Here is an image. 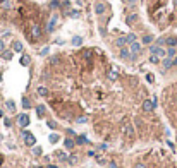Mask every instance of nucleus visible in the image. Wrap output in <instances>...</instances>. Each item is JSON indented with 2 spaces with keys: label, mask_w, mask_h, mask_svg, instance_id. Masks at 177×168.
<instances>
[{
  "label": "nucleus",
  "mask_w": 177,
  "mask_h": 168,
  "mask_svg": "<svg viewBox=\"0 0 177 168\" xmlns=\"http://www.w3.org/2000/svg\"><path fill=\"white\" fill-rule=\"evenodd\" d=\"M40 35H41L40 26H38V24H33V28H31V36L36 40V38H40Z\"/></svg>",
  "instance_id": "nucleus-11"
},
{
  "label": "nucleus",
  "mask_w": 177,
  "mask_h": 168,
  "mask_svg": "<svg viewBox=\"0 0 177 168\" xmlns=\"http://www.w3.org/2000/svg\"><path fill=\"white\" fill-rule=\"evenodd\" d=\"M22 108H24V110L31 108V101H29L28 98H22Z\"/></svg>",
  "instance_id": "nucleus-26"
},
{
  "label": "nucleus",
  "mask_w": 177,
  "mask_h": 168,
  "mask_svg": "<svg viewBox=\"0 0 177 168\" xmlns=\"http://www.w3.org/2000/svg\"><path fill=\"white\" fill-rule=\"evenodd\" d=\"M124 134H126L129 139H132V137H134V127L131 125V124H126V125H124Z\"/></svg>",
  "instance_id": "nucleus-10"
},
{
  "label": "nucleus",
  "mask_w": 177,
  "mask_h": 168,
  "mask_svg": "<svg viewBox=\"0 0 177 168\" xmlns=\"http://www.w3.org/2000/svg\"><path fill=\"white\" fill-rule=\"evenodd\" d=\"M48 127H50V129H55L57 125H55V122H52V120H50V122H48Z\"/></svg>",
  "instance_id": "nucleus-45"
},
{
  "label": "nucleus",
  "mask_w": 177,
  "mask_h": 168,
  "mask_svg": "<svg viewBox=\"0 0 177 168\" xmlns=\"http://www.w3.org/2000/svg\"><path fill=\"white\" fill-rule=\"evenodd\" d=\"M21 65H29V57H28V55L21 57Z\"/></svg>",
  "instance_id": "nucleus-28"
},
{
  "label": "nucleus",
  "mask_w": 177,
  "mask_h": 168,
  "mask_svg": "<svg viewBox=\"0 0 177 168\" xmlns=\"http://www.w3.org/2000/svg\"><path fill=\"white\" fill-rule=\"evenodd\" d=\"M132 168H146V165H144V163H136Z\"/></svg>",
  "instance_id": "nucleus-41"
},
{
  "label": "nucleus",
  "mask_w": 177,
  "mask_h": 168,
  "mask_svg": "<svg viewBox=\"0 0 177 168\" xmlns=\"http://www.w3.org/2000/svg\"><path fill=\"white\" fill-rule=\"evenodd\" d=\"M36 113H38V117H43V115H45V106L38 105V106H36Z\"/></svg>",
  "instance_id": "nucleus-24"
},
{
  "label": "nucleus",
  "mask_w": 177,
  "mask_h": 168,
  "mask_svg": "<svg viewBox=\"0 0 177 168\" xmlns=\"http://www.w3.org/2000/svg\"><path fill=\"white\" fill-rule=\"evenodd\" d=\"M55 156H57L60 161H67V156H65V153H64V151H57V153H55Z\"/></svg>",
  "instance_id": "nucleus-23"
},
{
  "label": "nucleus",
  "mask_w": 177,
  "mask_h": 168,
  "mask_svg": "<svg viewBox=\"0 0 177 168\" xmlns=\"http://www.w3.org/2000/svg\"><path fill=\"white\" fill-rule=\"evenodd\" d=\"M12 50H14V52H17V53H21V52L24 50V46H22V43H21V41H14L12 43Z\"/></svg>",
  "instance_id": "nucleus-14"
},
{
  "label": "nucleus",
  "mask_w": 177,
  "mask_h": 168,
  "mask_svg": "<svg viewBox=\"0 0 177 168\" xmlns=\"http://www.w3.org/2000/svg\"><path fill=\"white\" fill-rule=\"evenodd\" d=\"M0 81H2V74H0Z\"/></svg>",
  "instance_id": "nucleus-50"
},
{
  "label": "nucleus",
  "mask_w": 177,
  "mask_h": 168,
  "mask_svg": "<svg viewBox=\"0 0 177 168\" xmlns=\"http://www.w3.org/2000/svg\"><path fill=\"white\" fill-rule=\"evenodd\" d=\"M64 146L67 147V149H72V147L76 146V141H72L71 137H67V139L64 141Z\"/></svg>",
  "instance_id": "nucleus-16"
},
{
  "label": "nucleus",
  "mask_w": 177,
  "mask_h": 168,
  "mask_svg": "<svg viewBox=\"0 0 177 168\" xmlns=\"http://www.w3.org/2000/svg\"><path fill=\"white\" fill-rule=\"evenodd\" d=\"M22 137H24V144L29 147H33L36 144V139H34V136L31 132H22Z\"/></svg>",
  "instance_id": "nucleus-5"
},
{
  "label": "nucleus",
  "mask_w": 177,
  "mask_h": 168,
  "mask_svg": "<svg viewBox=\"0 0 177 168\" xmlns=\"http://www.w3.org/2000/svg\"><path fill=\"white\" fill-rule=\"evenodd\" d=\"M153 79H155V77L151 76V74H148V76H146V81H148V83H153Z\"/></svg>",
  "instance_id": "nucleus-44"
},
{
  "label": "nucleus",
  "mask_w": 177,
  "mask_h": 168,
  "mask_svg": "<svg viewBox=\"0 0 177 168\" xmlns=\"http://www.w3.org/2000/svg\"><path fill=\"white\" fill-rule=\"evenodd\" d=\"M151 41H153V36H150V35H146L143 38V43H146V45H150Z\"/></svg>",
  "instance_id": "nucleus-31"
},
{
  "label": "nucleus",
  "mask_w": 177,
  "mask_h": 168,
  "mask_svg": "<svg viewBox=\"0 0 177 168\" xmlns=\"http://www.w3.org/2000/svg\"><path fill=\"white\" fill-rule=\"evenodd\" d=\"M38 94H41V96H47L48 89H47V88H43V86H40V88H38Z\"/></svg>",
  "instance_id": "nucleus-29"
},
{
  "label": "nucleus",
  "mask_w": 177,
  "mask_h": 168,
  "mask_svg": "<svg viewBox=\"0 0 177 168\" xmlns=\"http://www.w3.org/2000/svg\"><path fill=\"white\" fill-rule=\"evenodd\" d=\"M71 43H72V46H81V45H83V38H81V36H74Z\"/></svg>",
  "instance_id": "nucleus-18"
},
{
  "label": "nucleus",
  "mask_w": 177,
  "mask_h": 168,
  "mask_svg": "<svg viewBox=\"0 0 177 168\" xmlns=\"http://www.w3.org/2000/svg\"><path fill=\"white\" fill-rule=\"evenodd\" d=\"M2 58H4V60H10V58H12V52L4 50V52H2Z\"/></svg>",
  "instance_id": "nucleus-22"
},
{
  "label": "nucleus",
  "mask_w": 177,
  "mask_h": 168,
  "mask_svg": "<svg viewBox=\"0 0 177 168\" xmlns=\"http://www.w3.org/2000/svg\"><path fill=\"white\" fill-rule=\"evenodd\" d=\"M86 142H88V139H86L84 136H79V137L76 139V144H86Z\"/></svg>",
  "instance_id": "nucleus-27"
},
{
  "label": "nucleus",
  "mask_w": 177,
  "mask_h": 168,
  "mask_svg": "<svg viewBox=\"0 0 177 168\" xmlns=\"http://www.w3.org/2000/svg\"><path fill=\"white\" fill-rule=\"evenodd\" d=\"M71 17H79V10H74V12H71Z\"/></svg>",
  "instance_id": "nucleus-42"
},
{
  "label": "nucleus",
  "mask_w": 177,
  "mask_h": 168,
  "mask_svg": "<svg viewBox=\"0 0 177 168\" xmlns=\"http://www.w3.org/2000/svg\"><path fill=\"white\" fill-rule=\"evenodd\" d=\"M115 45H117V46H119V48H124V46L127 45V41H126V36H122V38H117Z\"/></svg>",
  "instance_id": "nucleus-17"
},
{
  "label": "nucleus",
  "mask_w": 177,
  "mask_h": 168,
  "mask_svg": "<svg viewBox=\"0 0 177 168\" xmlns=\"http://www.w3.org/2000/svg\"><path fill=\"white\" fill-rule=\"evenodd\" d=\"M105 10H107V4H103V2H96L95 4V12L98 15H103Z\"/></svg>",
  "instance_id": "nucleus-8"
},
{
  "label": "nucleus",
  "mask_w": 177,
  "mask_h": 168,
  "mask_svg": "<svg viewBox=\"0 0 177 168\" xmlns=\"http://www.w3.org/2000/svg\"><path fill=\"white\" fill-rule=\"evenodd\" d=\"M86 117H79V119H77V124H86Z\"/></svg>",
  "instance_id": "nucleus-39"
},
{
  "label": "nucleus",
  "mask_w": 177,
  "mask_h": 168,
  "mask_svg": "<svg viewBox=\"0 0 177 168\" xmlns=\"http://www.w3.org/2000/svg\"><path fill=\"white\" fill-rule=\"evenodd\" d=\"M126 2H127V5H129V7H134L139 0H126Z\"/></svg>",
  "instance_id": "nucleus-34"
},
{
  "label": "nucleus",
  "mask_w": 177,
  "mask_h": 168,
  "mask_svg": "<svg viewBox=\"0 0 177 168\" xmlns=\"http://www.w3.org/2000/svg\"><path fill=\"white\" fill-rule=\"evenodd\" d=\"M119 55H120L122 60H131V58H132V53H131V50L127 48V46H124V48L119 50Z\"/></svg>",
  "instance_id": "nucleus-6"
},
{
  "label": "nucleus",
  "mask_w": 177,
  "mask_h": 168,
  "mask_svg": "<svg viewBox=\"0 0 177 168\" xmlns=\"http://www.w3.org/2000/svg\"><path fill=\"white\" fill-rule=\"evenodd\" d=\"M136 21H138V14H131L126 17V24H129V26H132Z\"/></svg>",
  "instance_id": "nucleus-13"
},
{
  "label": "nucleus",
  "mask_w": 177,
  "mask_h": 168,
  "mask_svg": "<svg viewBox=\"0 0 177 168\" xmlns=\"http://www.w3.org/2000/svg\"><path fill=\"white\" fill-rule=\"evenodd\" d=\"M169 105H170V110H172V115L176 119V124H177V84L172 88L170 94H169Z\"/></svg>",
  "instance_id": "nucleus-2"
},
{
  "label": "nucleus",
  "mask_w": 177,
  "mask_h": 168,
  "mask_svg": "<svg viewBox=\"0 0 177 168\" xmlns=\"http://www.w3.org/2000/svg\"><path fill=\"white\" fill-rule=\"evenodd\" d=\"M5 50V43H4V40H0V53Z\"/></svg>",
  "instance_id": "nucleus-40"
},
{
  "label": "nucleus",
  "mask_w": 177,
  "mask_h": 168,
  "mask_svg": "<svg viewBox=\"0 0 177 168\" xmlns=\"http://www.w3.org/2000/svg\"><path fill=\"white\" fill-rule=\"evenodd\" d=\"M59 5H60V2H59V0H52V4H50V7H52V9L59 7Z\"/></svg>",
  "instance_id": "nucleus-35"
},
{
  "label": "nucleus",
  "mask_w": 177,
  "mask_h": 168,
  "mask_svg": "<svg viewBox=\"0 0 177 168\" xmlns=\"http://www.w3.org/2000/svg\"><path fill=\"white\" fill-rule=\"evenodd\" d=\"M4 124H5V127H10V120L5 119V120H4Z\"/></svg>",
  "instance_id": "nucleus-46"
},
{
  "label": "nucleus",
  "mask_w": 177,
  "mask_h": 168,
  "mask_svg": "<svg viewBox=\"0 0 177 168\" xmlns=\"http://www.w3.org/2000/svg\"><path fill=\"white\" fill-rule=\"evenodd\" d=\"M165 43H167V46H177V38L176 36H167Z\"/></svg>",
  "instance_id": "nucleus-12"
},
{
  "label": "nucleus",
  "mask_w": 177,
  "mask_h": 168,
  "mask_svg": "<svg viewBox=\"0 0 177 168\" xmlns=\"http://www.w3.org/2000/svg\"><path fill=\"white\" fill-rule=\"evenodd\" d=\"M155 19L160 22H174L177 21V0H151Z\"/></svg>",
  "instance_id": "nucleus-1"
},
{
  "label": "nucleus",
  "mask_w": 177,
  "mask_h": 168,
  "mask_svg": "<svg viewBox=\"0 0 177 168\" xmlns=\"http://www.w3.org/2000/svg\"><path fill=\"white\" fill-rule=\"evenodd\" d=\"M67 134H69V136H76V132L72 130V129H69V130H67Z\"/></svg>",
  "instance_id": "nucleus-47"
},
{
  "label": "nucleus",
  "mask_w": 177,
  "mask_h": 168,
  "mask_svg": "<svg viewBox=\"0 0 177 168\" xmlns=\"http://www.w3.org/2000/svg\"><path fill=\"white\" fill-rule=\"evenodd\" d=\"M129 50H131V53H132V58H131V60H132V62H134V60H136L138 57L141 55V43L139 41H134V43H131L129 45Z\"/></svg>",
  "instance_id": "nucleus-3"
},
{
  "label": "nucleus",
  "mask_w": 177,
  "mask_h": 168,
  "mask_svg": "<svg viewBox=\"0 0 177 168\" xmlns=\"http://www.w3.org/2000/svg\"><path fill=\"white\" fill-rule=\"evenodd\" d=\"M59 139H60V136H59V134H50V136H48V141H50L52 144L59 142Z\"/></svg>",
  "instance_id": "nucleus-20"
},
{
  "label": "nucleus",
  "mask_w": 177,
  "mask_h": 168,
  "mask_svg": "<svg viewBox=\"0 0 177 168\" xmlns=\"http://www.w3.org/2000/svg\"><path fill=\"white\" fill-rule=\"evenodd\" d=\"M17 124H19L21 127H28V125H29V115L21 113L19 117H17Z\"/></svg>",
  "instance_id": "nucleus-7"
},
{
  "label": "nucleus",
  "mask_w": 177,
  "mask_h": 168,
  "mask_svg": "<svg viewBox=\"0 0 177 168\" xmlns=\"http://www.w3.org/2000/svg\"><path fill=\"white\" fill-rule=\"evenodd\" d=\"M117 77H119V72H117V69L114 67V69H112V70L109 72V79H112V81H115Z\"/></svg>",
  "instance_id": "nucleus-21"
},
{
  "label": "nucleus",
  "mask_w": 177,
  "mask_h": 168,
  "mask_svg": "<svg viewBox=\"0 0 177 168\" xmlns=\"http://www.w3.org/2000/svg\"><path fill=\"white\" fill-rule=\"evenodd\" d=\"M57 22H59V17H57V15L54 14L52 17H50V21H48V26H47V29L50 31V33H52V31L55 29V26H57Z\"/></svg>",
  "instance_id": "nucleus-9"
},
{
  "label": "nucleus",
  "mask_w": 177,
  "mask_h": 168,
  "mask_svg": "<svg viewBox=\"0 0 177 168\" xmlns=\"http://www.w3.org/2000/svg\"><path fill=\"white\" fill-rule=\"evenodd\" d=\"M67 161L71 163V165H76V163H77V156H76V154H72L71 158H67Z\"/></svg>",
  "instance_id": "nucleus-32"
},
{
  "label": "nucleus",
  "mask_w": 177,
  "mask_h": 168,
  "mask_svg": "<svg viewBox=\"0 0 177 168\" xmlns=\"http://www.w3.org/2000/svg\"><path fill=\"white\" fill-rule=\"evenodd\" d=\"M150 62H151V63H160V57H157V55H150Z\"/></svg>",
  "instance_id": "nucleus-30"
},
{
  "label": "nucleus",
  "mask_w": 177,
  "mask_h": 168,
  "mask_svg": "<svg viewBox=\"0 0 177 168\" xmlns=\"http://www.w3.org/2000/svg\"><path fill=\"white\" fill-rule=\"evenodd\" d=\"M7 108H9V110H10V112H14V110H16V103H14L12 99H7Z\"/></svg>",
  "instance_id": "nucleus-25"
},
{
  "label": "nucleus",
  "mask_w": 177,
  "mask_h": 168,
  "mask_svg": "<svg viewBox=\"0 0 177 168\" xmlns=\"http://www.w3.org/2000/svg\"><path fill=\"white\" fill-rule=\"evenodd\" d=\"M0 7L4 9V10H9V9L12 7V2H10V0H2V2H0Z\"/></svg>",
  "instance_id": "nucleus-15"
},
{
  "label": "nucleus",
  "mask_w": 177,
  "mask_h": 168,
  "mask_svg": "<svg viewBox=\"0 0 177 168\" xmlns=\"http://www.w3.org/2000/svg\"><path fill=\"white\" fill-rule=\"evenodd\" d=\"M109 168H119V167H117L115 161H110V163H109Z\"/></svg>",
  "instance_id": "nucleus-43"
},
{
  "label": "nucleus",
  "mask_w": 177,
  "mask_h": 168,
  "mask_svg": "<svg viewBox=\"0 0 177 168\" xmlns=\"http://www.w3.org/2000/svg\"><path fill=\"white\" fill-rule=\"evenodd\" d=\"M150 53L151 55L160 57V58H164V57H167V50H165L164 46H158V45H151L150 46Z\"/></svg>",
  "instance_id": "nucleus-4"
},
{
  "label": "nucleus",
  "mask_w": 177,
  "mask_h": 168,
  "mask_svg": "<svg viewBox=\"0 0 177 168\" xmlns=\"http://www.w3.org/2000/svg\"><path fill=\"white\" fill-rule=\"evenodd\" d=\"M84 58H86V60H89V58H91V52H89V50H86V52H84Z\"/></svg>",
  "instance_id": "nucleus-38"
},
{
  "label": "nucleus",
  "mask_w": 177,
  "mask_h": 168,
  "mask_svg": "<svg viewBox=\"0 0 177 168\" xmlns=\"http://www.w3.org/2000/svg\"><path fill=\"white\" fill-rule=\"evenodd\" d=\"M48 52H50V48H48V46H45V48L40 52V55H41V57H43V55H48Z\"/></svg>",
  "instance_id": "nucleus-36"
},
{
  "label": "nucleus",
  "mask_w": 177,
  "mask_h": 168,
  "mask_svg": "<svg viewBox=\"0 0 177 168\" xmlns=\"http://www.w3.org/2000/svg\"><path fill=\"white\" fill-rule=\"evenodd\" d=\"M41 153H43V149H41V147L33 146V154H36V156H38V154H41Z\"/></svg>",
  "instance_id": "nucleus-33"
},
{
  "label": "nucleus",
  "mask_w": 177,
  "mask_h": 168,
  "mask_svg": "<svg viewBox=\"0 0 177 168\" xmlns=\"http://www.w3.org/2000/svg\"><path fill=\"white\" fill-rule=\"evenodd\" d=\"M47 168H57V167H55V165H48Z\"/></svg>",
  "instance_id": "nucleus-48"
},
{
  "label": "nucleus",
  "mask_w": 177,
  "mask_h": 168,
  "mask_svg": "<svg viewBox=\"0 0 177 168\" xmlns=\"http://www.w3.org/2000/svg\"><path fill=\"white\" fill-rule=\"evenodd\" d=\"M69 5H71V4H69L67 0H64V2L60 4V7H62V9H69Z\"/></svg>",
  "instance_id": "nucleus-37"
},
{
  "label": "nucleus",
  "mask_w": 177,
  "mask_h": 168,
  "mask_svg": "<svg viewBox=\"0 0 177 168\" xmlns=\"http://www.w3.org/2000/svg\"><path fill=\"white\" fill-rule=\"evenodd\" d=\"M126 41H127V45H131V43L138 41V40H136V35H134V33H129V35L126 36Z\"/></svg>",
  "instance_id": "nucleus-19"
},
{
  "label": "nucleus",
  "mask_w": 177,
  "mask_h": 168,
  "mask_svg": "<svg viewBox=\"0 0 177 168\" xmlns=\"http://www.w3.org/2000/svg\"><path fill=\"white\" fill-rule=\"evenodd\" d=\"M2 161H4V160H2V156H0V165H2Z\"/></svg>",
  "instance_id": "nucleus-49"
}]
</instances>
